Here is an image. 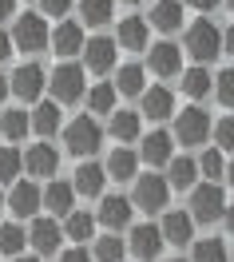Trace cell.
Listing matches in <instances>:
<instances>
[{
    "label": "cell",
    "mask_w": 234,
    "mask_h": 262,
    "mask_svg": "<svg viewBox=\"0 0 234 262\" xmlns=\"http://www.w3.org/2000/svg\"><path fill=\"white\" fill-rule=\"evenodd\" d=\"M151 24H155L159 32L183 28V4H179V0H159V4L151 8Z\"/></svg>",
    "instance_id": "24"
},
{
    "label": "cell",
    "mask_w": 234,
    "mask_h": 262,
    "mask_svg": "<svg viewBox=\"0 0 234 262\" xmlns=\"http://www.w3.org/2000/svg\"><path fill=\"white\" fill-rule=\"evenodd\" d=\"M40 8H44V16L64 20V16H67V8H72V0H40Z\"/></svg>",
    "instance_id": "41"
},
{
    "label": "cell",
    "mask_w": 234,
    "mask_h": 262,
    "mask_svg": "<svg viewBox=\"0 0 234 262\" xmlns=\"http://www.w3.org/2000/svg\"><path fill=\"white\" fill-rule=\"evenodd\" d=\"M226 4H230V8H234V0H226Z\"/></svg>",
    "instance_id": "54"
},
{
    "label": "cell",
    "mask_w": 234,
    "mask_h": 262,
    "mask_svg": "<svg viewBox=\"0 0 234 262\" xmlns=\"http://www.w3.org/2000/svg\"><path fill=\"white\" fill-rule=\"evenodd\" d=\"M24 243H28L24 227H16V223H4V227H0V254H8V258H20Z\"/></svg>",
    "instance_id": "32"
},
{
    "label": "cell",
    "mask_w": 234,
    "mask_h": 262,
    "mask_svg": "<svg viewBox=\"0 0 234 262\" xmlns=\"http://www.w3.org/2000/svg\"><path fill=\"white\" fill-rule=\"evenodd\" d=\"M167 195H171V183L163 179V175H143V179H135V195L131 203L139 207V211H163L167 207Z\"/></svg>",
    "instance_id": "8"
},
{
    "label": "cell",
    "mask_w": 234,
    "mask_h": 262,
    "mask_svg": "<svg viewBox=\"0 0 234 262\" xmlns=\"http://www.w3.org/2000/svg\"><path fill=\"white\" fill-rule=\"evenodd\" d=\"M222 52H230V56H234V24L226 28V36H222Z\"/></svg>",
    "instance_id": "46"
},
{
    "label": "cell",
    "mask_w": 234,
    "mask_h": 262,
    "mask_svg": "<svg viewBox=\"0 0 234 262\" xmlns=\"http://www.w3.org/2000/svg\"><path fill=\"white\" fill-rule=\"evenodd\" d=\"M222 219H226V230H230V234H234V203H230V207H226V214H222Z\"/></svg>",
    "instance_id": "47"
},
{
    "label": "cell",
    "mask_w": 234,
    "mask_h": 262,
    "mask_svg": "<svg viewBox=\"0 0 234 262\" xmlns=\"http://www.w3.org/2000/svg\"><path fill=\"white\" fill-rule=\"evenodd\" d=\"M191 262H230V254H226V246L218 238H202V243H195Z\"/></svg>",
    "instance_id": "36"
},
{
    "label": "cell",
    "mask_w": 234,
    "mask_h": 262,
    "mask_svg": "<svg viewBox=\"0 0 234 262\" xmlns=\"http://www.w3.org/2000/svg\"><path fill=\"white\" fill-rule=\"evenodd\" d=\"M8 56H12V36H8V32H0V64H4Z\"/></svg>",
    "instance_id": "43"
},
{
    "label": "cell",
    "mask_w": 234,
    "mask_h": 262,
    "mask_svg": "<svg viewBox=\"0 0 234 262\" xmlns=\"http://www.w3.org/2000/svg\"><path fill=\"white\" fill-rule=\"evenodd\" d=\"M222 214H226L222 187H218V183H199V187L191 191V219H195V223H215Z\"/></svg>",
    "instance_id": "4"
},
{
    "label": "cell",
    "mask_w": 234,
    "mask_h": 262,
    "mask_svg": "<svg viewBox=\"0 0 234 262\" xmlns=\"http://www.w3.org/2000/svg\"><path fill=\"white\" fill-rule=\"evenodd\" d=\"M20 171H24V155L16 147H0V183L16 179Z\"/></svg>",
    "instance_id": "38"
},
{
    "label": "cell",
    "mask_w": 234,
    "mask_h": 262,
    "mask_svg": "<svg viewBox=\"0 0 234 262\" xmlns=\"http://www.w3.org/2000/svg\"><path fill=\"white\" fill-rule=\"evenodd\" d=\"M60 262H96V258L87 254V246H72V250H64V254H60Z\"/></svg>",
    "instance_id": "42"
},
{
    "label": "cell",
    "mask_w": 234,
    "mask_h": 262,
    "mask_svg": "<svg viewBox=\"0 0 234 262\" xmlns=\"http://www.w3.org/2000/svg\"><path fill=\"white\" fill-rule=\"evenodd\" d=\"M123 250H127V243H119V234H103V238H96V254L91 258L96 262H119Z\"/></svg>",
    "instance_id": "35"
},
{
    "label": "cell",
    "mask_w": 234,
    "mask_h": 262,
    "mask_svg": "<svg viewBox=\"0 0 234 262\" xmlns=\"http://www.w3.org/2000/svg\"><path fill=\"white\" fill-rule=\"evenodd\" d=\"M111 135L119 139V147L135 143L139 139V112H115L111 115Z\"/></svg>",
    "instance_id": "28"
},
{
    "label": "cell",
    "mask_w": 234,
    "mask_h": 262,
    "mask_svg": "<svg viewBox=\"0 0 234 262\" xmlns=\"http://www.w3.org/2000/svg\"><path fill=\"white\" fill-rule=\"evenodd\" d=\"M183 92L191 99H202L215 92V76L206 72V68H191V72H183Z\"/></svg>",
    "instance_id": "27"
},
{
    "label": "cell",
    "mask_w": 234,
    "mask_h": 262,
    "mask_svg": "<svg viewBox=\"0 0 234 262\" xmlns=\"http://www.w3.org/2000/svg\"><path fill=\"white\" fill-rule=\"evenodd\" d=\"M115 40H107V36H96V40H87L84 44V64L91 72H111L115 68Z\"/></svg>",
    "instance_id": "13"
},
{
    "label": "cell",
    "mask_w": 234,
    "mask_h": 262,
    "mask_svg": "<svg viewBox=\"0 0 234 262\" xmlns=\"http://www.w3.org/2000/svg\"><path fill=\"white\" fill-rule=\"evenodd\" d=\"M199 175H202V179H210V183L226 175V163H222V151H218V147L202 151V159H199Z\"/></svg>",
    "instance_id": "37"
},
{
    "label": "cell",
    "mask_w": 234,
    "mask_h": 262,
    "mask_svg": "<svg viewBox=\"0 0 234 262\" xmlns=\"http://www.w3.org/2000/svg\"><path fill=\"white\" fill-rule=\"evenodd\" d=\"M56 167H60V155H56V147H48V143H36V147L24 151V171L36 175V179L56 175Z\"/></svg>",
    "instance_id": "12"
},
{
    "label": "cell",
    "mask_w": 234,
    "mask_h": 262,
    "mask_svg": "<svg viewBox=\"0 0 234 262\" xmlns=\"http://www.w3.org/2000/svg\"><path fill=\"white\" fill-rule=\"evenodd\" d=\"M8 92H12V88H8V76H0V103L8 99Z\"/></svg>",
    "instance_id": "48"
},
{
    "label": "cell",
    "mask_w": 234,
    "mask_h": 262,
    "mask_svg": "<svg viewBox=\"0 0 234 262\" xmlns=\"http://www.w3.org/2000/svg\"><path fill=\"white\" fill-rule=\"evenodd\" d=\"M131 214H135V203H131V199H123V195H103L96 219H100L107 230H119V227H127V223H131Z\"/></svg>",
    "instance_id": "9"
},
{
    "label": "cell",
    "mask_w": 234,
    "mask_h": 262,
    "mask_svg": "<svg viewBox=\"0 0 234 262\" xmlns=\"http://www.w3.org/2000/svg\"><path fill=\"white\" fill-rule=\"evenodd\" d=\"M72 187H76V195H84V199H100L103 187H107V171H103L100 163H80Z\"/></svg>",
    "instance_id": "14"
},
{
    "label": "cell",
    "mask_w": 234,
    "mask_h": 262,
    "mask_svg": "<svg viewBox=\"0 0 234 262\" xmlns=\"http://www.w3.org/2000/svg\"><path fill=\"white\" fill-rule=\"evenodd\" d=\"M12 12H16V0H0V20H12Z\"/></svg>",
    "instance_id": "44"
},
{
    "label": "cell",
    "mask_w": 234,
    "mask_h": 262,
    "mask_svg": "<svg viewBox=\"0 0 234 262\" xmlns=\"http://www.w3.org/2000/svg\"><path fill=\"white\" fill-rule=\"evenodd\" d=\"M72 203H76V187L64 179H52L48 187H44V207H48L52 214H72Z\"/></svg>",
    "instance_id": "19"
},
{
    "label": "cell",
    "mask_w": 234,
    "mask_h": 262,
    "mask_svg": "<svg viewBox=\"0 0 234 262\" xmlns=\"http://www.w3.org/2000/svg\"><path fill=\"white\" fill-rule=\"evenodd\" d=\"M32 127L40 135H52V131L60 127V107H56V99H40L32 112Z\"/></svg>",
    "instance_id": "29"
},
{
    "label": "cell",
    "mask_w": 234,
    "mask_h": 262,
    "mask_svg": "<svg viewBox=\"0 0 234 262\" xmlns=\"http://www.w3.org/2000/svg\"><path fill=\"white\" fill-rule=\"evenodd\" d=\"M60 238H64V230L56 227V219H36L32 230H28V243H32L40 254H56Z\"/></svg>",
    "instance_id": "17"
},
{
    "label": "cell",
    "mask_w": 234,
    "mask_h": 262,
    "mask_svg": "<svg viewBox=\"0 0 234 262\" xmlns=\"http://www.w3.org/2000/svg\"><path fill=\"white\" fill-rule=\"evenodd\" d=\"M171 143H175V139H171L167 131H151L147 139H143V159H147L151 167L171 163V159H175V155H171Z\"/></svg>",
    "instance_id": "23"
},
{
    "label": "cell",
    "mask_w": 234,
    "mask_h": 262,
    "mask_svg": "<svg viewBox=\"0 0 234 262\" xmlns=\"http://www.w3.org/2000/svg\"><path fill=\"white\" fill-rule=\"evenodd\" d=\"M111 12H115V0H80V16L87 20V24H107L111 20Z\"/></svg>",
    "instance_id": "33"
},
{
    "label": "cell",
    "mask_w": 234,
    "mask_h": 262,
    "mask_svg": "<svg viewBox=\"0 0 234 262\" xmlns=\"http://www.w3.org/2000/svg\"><path fill=\"white\" fill-rule=\"evenodd\" d=\"M52 48H56V56H76V52H84V28H80L76 20L56 24V32H52Z\"/></svg>",
    "instance_id": "16"
},
{
    "label": "cell",
    "mask_w": 234,
    "mask_h": 262,
    "mask_svg": "<svg viewBox=\"0 0 234 262\" xmlns=\"http://www.w3.org/2000/svg\"><path fill=\"white\" fill-rule=\"evenodd\" d=\"M8 88H12V96H20L24 103H36V99L44 96V88H48V72L40 64H20L12 76H8Z\"/></svg>",
    "instance_id": "5"
},
{
    "label": "cell",
    "mask_w": 234,
    "mask_h": 262,
    "mask_svg": "<svg viewBox=\"0 0 234 262\" xmlns=\"http://www.w3.org/2000/svg\"><path fill=\"white\" fill-rule=\"evenodd\" d=\"M52 44V32H48V20L40 12H24L12 28V48L20 52H44Z\"/></svg>",
    "instance_id": "1"
},
{
    "label": "cell",
    "mask_w": 234,
    "mask_h": 262,
    "mask_svg": "<svg viewBox=\"0 0 234 262\" xmlns=\"http://www.w3.org/2000/svg\"><path fill=\"white\" fill-rule=\"evenodd\" d=\"M135 167H139V155L131 147H115L107 155V179H135Z\"/></svg>",
    "instance_id": "25"
},
{
    "label": "cell",
    "mask_w": 234,
    "mask_h": 262,
    "mask_svg": "<svg viewBox=\"0 0 234 262\" xmlns=\"http://www.w3.org/2000/svg\"><path fill=\"white\" fill-rule=\"evenodd\" d=\"M186 52L206 64V60H215L218 52H222V32L215 28V20H195L191 28H186Z\"/></svg>",
    "instance_id": "3"
},
{
    "label": "cell",
    "mask_w": 234,
    "mask_h": 262,
    "mask_svg": "<svg viewBox=\"0 0 234 262\" xmlns=\"http://www.w3.org/2000/svg\"><path fill=\"white\" fill-rule=\"evenodd\" d=\"M215 143L218 151H234V115H222L215 123Z\"/></svg>",
    "instance_id": "39"
},
{
    "label": "cell",
    "mask_w": 234,
    "mask_h": 262,
    "mask_svg": "<svg viewBox=\"0 0 234 262\" xmlns=\"http://www.w3.org/2000/svg\"><path fill=\"white\" fill-rule=\"evenodd\" d=\"M230 262H234V254H230Z\"/></svg>",
    "instance_id": "55"
},
{
    "label": "cell",
    "mask_w": 234,
    "mask_h": 262,
    "mask_svg": "<svg viewBox=\"0 0 234 262\" xmlns=\"http://www.w3.org/2000/svg\"><path fill=\"white\" fill-rule=\"evenodd\" d=\"M64 234L72 238V243H91V234H96V214L87 211H72L64 223Z\"/></svg>",
    "instance_id": "26"
},
{
    "label": "cell",
    "mask_w": 234,
    "mask_h": 262,
    "mask_svg": "<svg viewBox=\"0 0 234 262\" xmlns=\"http://www.w3.org/2000/svg\"><path fill=\"white\" fill-rule=\"evenodd\" d=\"M0 211H4V195H0Z\"/></svg>",
    "instance_id": "52"
},
{
    "label": "cell",
    "mask_w": 234,
    "mask_h": 262,
    "mask_svg": "<svg viewBox=\"0 0 234 262\" xmlns=\"http://www.w3.org/2000/svg\"><path fill=\"white\" fill-rule=\"evenodd\" d=\"M48 88H52V96H56V103H76V99L84 96V68L80 64H60L48 76Z\"/></svg>",
    "instance_id": "6"
},
{
    "label": "cell",
    "mask_w": 234,
    "mask_h": 262,
    "mask_svg": "<svg viewBox=\"0 0 234 262\" xmlns=\"http://www.w3.org/2000/svg\"><path fill=\"white\" fill-rule=\"evenodd\" d=\"M115 107V83H96L87 92V112L91 115H111Z\"/></svg>",
    "instance_id": "30"
},
{
    "label": "cell",
    "mask_w": 234,
    "mask_h": 262,
    "mask_svg": "<svg viewBox=\"0 0 234 262\" xmlns=\"http://www.w3.org/2000/svg\"><path fill=\"white\" fill-rule=\"evenodd\" d=\"M167 262H183V258H167Z\"/></svg>",
    "instance_id": "53"
},
{
    "label": "cell",
    "mask_w": 234,
    "mask_h": 262,
    "mask_svg": "<svg viewBox=\"0 0 234 262\" xmlns=\"http://www.w3.org/2000/svg\"><path fill=\"white\" fill-rule=\"evenodd\" d=\"M131 250L139 258H159V250H163V230L155 227V223H139L131 230Z\"/></svg>",
    "instance_id": "15"
},
{
    "label": "cell",
    "mask_w": 234,
    "mask_h": 262,
    "mask_svg": "<svg viewBox=\"0 0 234 262\" xmlns=\"http://www.w3.org/2000/svg\"><path fill=\"white\" fill-rule=\"evenodd\" d=\"M139 115L171 119V115H175V92H171V88H151V92H143V112Z\"/></svg>",
    "instance_id": "21"
},
{
    "label": "cell",
    "mask_w": 234,
    "mask_h": 262,
    "mask_svg": "<svg viewBox=\"0 0 234 262\" xmlns=\"http://www.w3.org/2000/svg\"><path fill=\"white\" fill-rule=\"evenodd\" d=\"M103 143V131L100 123L91 119V115H80V119H72L64 131V147L72 151V155H96Z\"/></svg>",
    "instance_id": "2"
},
{
    "label": "cell",
    "mask_w": 234,
    "mask_h": 262,
    "mask_svg": "<svg viewBox=\"0 0 234 262\" xmlns=\"http://www.w3.org/2000/svg\"><path fill=\"white\" fill-rule=\"evenodd\" d=\"M206 135H210V115L202 107H183V115H175V139L179 143L199 147V143H206Z\"/></svg>",
    "instance_id": "7"
},
{
    "label": "cell",
    "mask_w": 234,
    "mask_h": 262,
    "mask_svg": "<svg viewBox=\"0 0 234 262\" xmlns=\"http://www.w3.org/2000/svg\"><path fill=\"white\" fill-rule=\"evenodd\" d=\"M12 262H40V258H24V254H20V258H12Z\"/></svg>",
    "instance_id": "50"
},
{
    "label": "cell",
    "mask_w": 234,
    "mask_h": 262,
    "mask_svg": "<svg viewBox=\"0 0 234 262\" xmlns=\"http://www.w3.org/2000/svg\"><path fill=\"white\" fill-rule=\"evenodd\" d=\"M147 64L155 76H163V80H171V76H179V68H183V52L175 48L171 40H163V44H155L147 56Z\"/></svg>",
    "instance_id": "11"
},
{
    "label": "cell",
    "mask_w": 234,
    "mask_h": 262,
    "mask_svg": "<svg viewBox=\"0 0 234 262\" xmlns=\"http://www.w3.org/2000/svg\"><path fill=\"white\" fill-rule=\"evenodd\" d=\"M226 179H230V187H234V163H226Z\"/></svg>",
    "instance_id": "49"
},
{
    "label": "cell",
    "mask_w": 234,
    "mask_h": 262,
    "mask_svg": "<svg viewBox=\"0 0 234 262\" xmlns=\"http://www.w3.org/2000/svg\"><path fill=\"white\" fill-rule=\"evenodd\" d=\"M115 44H119V48H127V52H143V48H147V20H143V16L119 20Z\"/></svg>",
    "instance_id": "20"
},
{
    "label": "cell",
    "mask_w": 234,
    "mask_h": 262,
    "mask_svg": "<svg viewBox=\"0 0 234 262\" xmlns=\"http://www.w3.org/2000/svg\"><path fill=\"white\" fill-rule=\"evenodd\" d=\"M115 92H123V96H143V68L123 64L119 68V80H115Z\"/></svg>",
    "instance_id": "34"
},
{
    "label": "cell",
    "mask_w": 234,
    "mask_h": 262,
    "mask_svg": "<svg viewBox=\"0 0 234 262\" xmlns=\"http://www.w3.org/2000/svg\"><path fill=\"white\" fill-rule=\"evenodd\" d=\"M186 4H191V8H199V12H210L218 0H186Z\"/></svg>",
    "instance_id": "45"
},
{
    "label": "cell",
    "mask_w": 234,
    "mask_h": 262,
    "mask_svg": "<svg viewBox=\"0 0 234 262\" xmlns=\"http://www.w3.org/2000/svg\"><path fill=\"white\" fill-rule=\"evenodd\" d=\"M159 230H163V243L183 246V243H191V234H195V219L183 214V211H167V219H163Z\"/></svg>",
    "instance_id": "18"
},
{
    "label": "cell",
    "mask_w": 234,
    "mask_h": 262,
    "mask_svg": "<svg viewBox=\"0 0 234 262\" xmlns=\"http://www.w3.org/2000/svg\"><path fill=\"white\" fill-rule=\"evenodd\" d=\"M32 127V115H24V107H12V112L0 115V131L4 139H24V131Z\"/></svg>",
    "instance_id": "31"
},
{
    "label": "cell",
    "mask_w": 234,
    "mask_h": 262,
    "mask_svg": "<svg viewBox=\"0 0 234 262\" xmlns=\"http://www.w3.org/2000/svg\"><path fill=\"white\" fill-rule=\"evenodd\" d=\"M123 4H139V0H123Z\"/></svg>",
    "instance_id": "51"
},
{
    "label": "cell",
    "mask_w": 234,
    "mask_h": 262,
    "mask_svg": "<svg viewBox=\"0 0 234 262\" xmlns=\"http://www.w3.org/2000/svg\"><path fill=\"white\" fill-rule=\"evenodd\" d=\"M215 96L226 103V107H234V68H226V72H218L215 80Z\"/></svg>",
    "instance_id": "40"
},
{
    "label": "cell",
    "mask_w": 234,
    "mask_h": 262,
    "mask_svg": "<svg viewBox=\"0 0 234 262\" xmlns=\"http://www.w3.org/2000/svg\"><path fill=\"white\" fill-rule=\"evenodd\" d=\"M199 163H195V159H171L167 163V183L171 187H179V191H195V187H199Z\"/></svg>",
    "instance_id": "22"
},
{
    "label": "cell",
    "mask_w": 234,
    "mask_h": 262,
    "mask_svg": "<svg viewBox=\"0 0 234 262\" xmlns=\"http://www.w3.org/2000/svg\"><path fill=\"white\" fill-rule=\"evenodd\" d=\"M40 207H44V191H40L36 183H16V187H12V195H8V211L12 214L32 219Z\"/></svg>",
    "instance_id": "10"
}]
</instances>
